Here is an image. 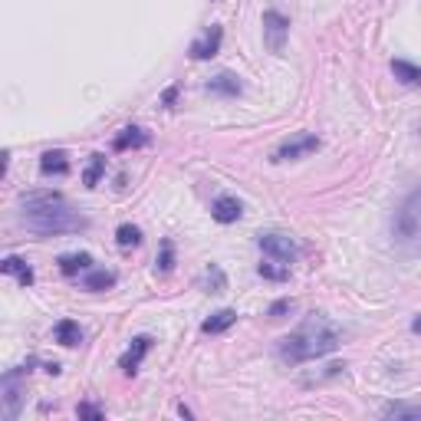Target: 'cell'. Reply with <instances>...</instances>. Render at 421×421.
<instances>
[{
  "mask_svg": "<svg viewBox=\"0 0 421 421\" xmlns=\"http://www.w3.org/2000/svg\"><path fill=\"white\" fill-rule=\"evenodd\" d=\"M116 244H119L122 250H129V247H138V244H142V230H138L136 224H122L119 230H116Z\"/></svg>",
  "mask_w": 421,
  "mask_h": 421,
  "instance_id": "cell-23",
  "label": "cell"
},
{
  "mask_svg": "<svg viewBox=\"0 0 421 421\" xmlns=\"http://www.w3.org/2000/svg\"><path fill=\"white\" fill-rule=\"evenodd\" d=\"M208 92H217V96H241L244 86H241V79L234 73H217V76H210L208 79V86H204Z\"/></svg>",
  "mask_w": 421,
  "mask_h": 421,
  "instance_id": "cell-11",
  "label": "cell"
},
{
  "mask_svg": "<svg viewBox=\"0 0 421 421\" xmlns=\"http://www.w3.org/2000/svg\"><path fill=\"white\" fill-rule=\"evenodd\" d=\"M411 332H421V316H415V319H411Z\"/></svg>",
  "mask_w": 421,
  "mask_h": 421,
  "instance_id": "cell-29",
  "label": "cell"
},
{
  "mask_svg": "<svg viewBox=\"0 0 421 421\" xmlns=\"http://www.w3.org/2000/svg\"><path fill=\"white\" fill-rule=\"evenodd\" d=\"M155 267H158V273H171V267H175V244L171 241H162V257L155 260Z\"/></svg>",
  "mask_w": 421,
  "mask_h": 421,
  "instance_id": "cell-25",
  "label": "cell"
},
{
  "mask_svg": "<svg viewBox=\"0 0 421 421\" xmlns=\"http://www.w3.org/2000/svg\"><path fill=\"white\" fill-rule=\"evenodd\" d=\"M102 175H105V155H92L89 168H86V175H83V184H86V188H96Z\"/></svg>",
  "mask_w": 421,
  "mask_h": 421,
  "instance_id": "cell-24",
  "label": "cell"
},
{
  "mask_svg": "<svg viewBox=\"0 0 421 421\" xmlns=\"http://www.w3.org/2000/svg\"><path fill=\"white\" fill-rule=\"evenodd\" d=\"M210 214H214V221L217 224H234V221H241V201L230 195H221L217 201H214V208H210Z\"/></svg>",
  "mask_w": 421,
  "mask_h": 421,
  "instance_id": "cell-10",
  "label": "cell"
},
{
  "mask_svg": "<svg viewBox=\"0 0 421 421\" xmlns=\"http://www.w3.org/2000/svg\"><path fill=\"white\" fill-rule=\"evenodd\" d=\"M83 286H86V290H109V286H116V273L89 270L86 277H83Z\"/></svg>",
  "mask_w": 421,
  "mask_h": 421,
  "instance_id": "cell-22",
  "label": "cell"
},
{
  "mask_svg": "<svg viewBox=\"0 0 421 421\" xmlns=\"http://www.w3.org/2000/svg\"><path fill=\"white\" fill-rule=\"evenodd\" d=\"M257 247H260L267 257L280 260V263H293V260L300 257L296 241H293L290 234H280V230H267V234H260V237H257Z\"/></svg>",
  "mask_w": 421,
  "mask_h": 421,
  "instance_id": "cell-4",
  "label": "cell"
},
{
  "mask_svg": "<svg viewBox=\"0 0 421 421\" xmlns=\"http://www.w3.org/2000/svg\"><path fill=\"white\" fill-rule=\"evenodd\" d=\"M391 73H395V79H402L405 86H421V66H415V63L395 60L391 63Z\"/></svg>",
  "mask_w": 421,
  "mask_h": 421,
  "instance_id": "cell-17",
  "label": "cell"
},
{
  "mask_svg": "<svg viewBox=\"0 0 421 421\" xmlns=\"http://www.w3.org/2000/svg\"><path fill=\"white\" fill-rule=\"evenodd\" d=\"M290 310H293V303H290V300H277L270 306V316H273V319H280V316L290 313Z\"/></svg>",
  "mask_w": 421,
  "mask_h": 421,
  "instance_id": "cell-27",
  "label": "cell"
},
{
  "mask_svg": "<svg viewBox=\"0 0 421 421\" xmlns=\"http://www.w3.org/2000/svg\"><path fill=\"white\" fill-rule=\"evenodd\" d=\"M149 349H151V336H136V339H132V346L125 349V356L119 359V369L125 372V376H136L138 365H142V359L149 356Z\"/></svg>",
  "mask_w": 421,
  "mask_h": 421,
  "instance_id": "cell-8",
  "label": "cell"
},
{
  "mask_svg": "<svg viewBox=\"0 0 421 421\" xmlns=\"http://www.w3.org/2000/svg\"><path fill=\"white\" fill-rule=\"evenodd\" d=\"M389 234L398 254L421 257V181L398 201L389 221Z\"/></svg>",
  "mask_w": 421,
  "mask_h": 421,
  "instance_id": "cell-3",
  "label": "cell"
},
{
  "mask_svg": "<svg viewBox=\"0 0 421 421\" xmlns=\"http://www.w3.org/2000/svg\"><path fill=\"white\" fill-rule=\"evenodd\" d=\"M89 263H92L89 254H66V257H60V270L66 273V277H76L79 270H89Z\"/></svg>",
  "mask_w": 421,
  "mask_h": 421,
  "instance_id": "cell-20",
  "label": "cell"
},
{
  "mask_svg": "<svg viewBox=\"0 0 421 421\" xmlns=\"http://www.w3.org/2000/svg\"><path fill=\"white\" fill-rule=\"evenodd\" d=\"M201 286H204L208 293H224V290H227V277H224V270H221L217 263H210L208 270L201 273Z\"/></svg>",
  "mask_w": 421,
  "mask_h": 421,
  "instance_id": "cell-18",
  "label": "cell"
},
{
  "mask_svg": "<svg viewBox=\"0 0 421 421\" xmlns=\"http://www.w3.org/2000/svg\"><path fill=\"white\" fill-rule=\"evenodd\" d=\"M20 378H23V369H14V372H7L3 376V382H0V402H3V408H0V415L7 421H14L17 415H20V405H23V395H27V389L20 385Z\"/></svg>",
  "mask_w": 421,
  "mask_h": 421,
  "instance_id": "cell-5",
  "label": "cell"
},
{
  "mask_svg": "<svg viewBox=\"0 0 421 421\" xmlns=\"http://www.w3.org/2000/svg\"><path fill=\"white\" fill-rule=\"evenodd\" d=\"M142 145H149V136L138 129V125H129V129H122V136L116 138V151H125V149H142Z\"/></svg>",
  "mask_w": 421,
  "mask_h": 421,
  "instance_id": "cell-15",
  "label": "cell"
},
{
  "mask_svg": "<svg viewBox=\"0 0 421 421\" xmlns=\"http://www.w3.org/2000/svg\"><path fill=\"white\" fill-rule=\"evenodd\" d=\"M343 343V330L330 323L326 316H306L296 330L283 336L277 343V356L286 362V365H300V362L319 359V356H330L332 349H339Z\"/></svg>",
  "mask_w": 421,
  "mask_h": 421,
  "instance_id": "cell-2",
  "label": "cell"
},
{
  "mask_svg": "<svg viewBox=\"0 0 421 421\" xmlns=\"http://www.w3.org/2000/svg\"><path fill=\"white\" fill-rule=\"evenodd\" d=\"M76 415H79V418H102V411L96 405H89V402H83V405L76 408Z\"/></svg>",
  "mask_w": 421,
  "mask_h": 421,
  "instance_id": "cell-26",
  "label": "cell"
},
{
  "mask_svg": "<svg viewBox=\"0 0 421 421\" xmlns=\"http://www.w3.org/2000/svg\"><path fill=\"white\" fill-rule=\"evenodd\" d=\"M290 40V20L280 10H263V43L270 53H283Z\"/></svg>",
  "mask_w": 421,
  "mask_h": 421,
  "instance_id": "cell-6",
  "label": "cell"
},
{
  "mask_svg": "<svg viewBox=\"0 0 421 421\" xmlns=\"http://www.w3.org/2000/svg\"><path fill=\"white\" fill-rule=\"evenodd\" d=\"M382 418H405V421H421V405H408V402H391L382 408Z\"/></svg>",
  "mask_w": 421,
  "mask_h": 421,
  "instance_id": "cell-16",
  "label": "cell"
},
{
  "mask_svg": "<svg viewBox=\"0 0 421 421\" xmlns=\"http://www.w3.org/2000/svg\"><path fill=\"white\" fill-rule=\"evenodd\" d=\"M257 273L263 277V280H273V283H283L286 277H290V263H280V260H267V263H260L257 267Z\"/></svg>",
  "mask_w": 421,
  "mask_h": 421,
  "instance_id": "cell-19",
  "label": "cell"
},
{
  "mask_svg": "<svg viewBox=\"0 0 421 421\" xmlns=\"http://www.w3.org/2000/svg\"><path fill=\"white\" fill-rule=\"evenodd\" d=\"M0 270H3V273H17V280H20L23 286H30V283H33V270L27 267V263H23V260H20V257H7Z\"/></svg>",
  "mask_w": 421,
  "mask_h": 421,
  "instance_id": "cell-21",
  "label": "cell"
},
{
  "mask_svg": "<svg viewBox=\"0 0 421 421\" xmlns=\"http://www.w3.org/2000/svg\"><path fill=\"white\" fill-rule=\"evenodd\" d=\"M40 171L43 175H66L69 171V158H66V151H43V158H40Z\"/></svg>",
  "mask_w": 421,
  "mask_h": 421,
  "instance_id": "cell-14",
  "label": "cell"
},
{
  "mask_svg": "<svg viewBox=\"0 0 421 421\" xmlns=\"http://www.w3.org/2000/svg\"><path fill=\"white\" fill-rule=\"evenodd\" d=\"M20 221L27 230L33 234H73V230H83L89 224L79 210L66 201L63 195L56 191H33L20 201Z\"/></svg>",
  "mask_w": 421,
  "mask_h": 421,
  "instance_id": "cell-1",
  "label": "cell"
},
{
  "mask_svg": "<svg viewBox=\"0 0 421 421\" xmlns=\"http://www.w3.org/2000/svg\"><path fill=\"white\" fill-rule=\"evenodd\" d=\"M175 96H178V89H175V86H171V89H168L165 96H162V99H165V105H171V102H175Z\"/></svg>",
  "mask_w": 421,
  "mask_h": 421,
  "instance_id": "cell-28",
  "label": "cell"
},
{
  "mask_svg": "<svg viewBox=\"0 0 421 421\" xmlns=\"http://www.w3.org/2000/svg\"><path fill=\"white\" fill-rule=\"evenodd\" d=\"M53 339L60 346H79L83 343V330H79V323H73V319H60L53 326Z\"/></svg>",
  "mask_w": 421,
  "mask_h": 421,
  "instance_id": "cell-12",
  "label": "cell"
},
{
  "mask_svg": "<svg viewBox=\"0 0 421 421\" xmlns=\"http://www.w3.org/2000/svg\"><path fill=\"white\" fill-rule=\"evenodd\" d=\"M234 323H237V313H234V310H217V313L210 316V319H204V323H201V332H208V336H217V332L230 330Z\"/></svg>",
  "mask_w": 421,
  "mask_h": 421,
  "instance_id": "cell-13",
  "label": "cell"
},
{
  "mask_svg": "<svg viewBox=\"0 0 421 421\" xmlns=\"http://www.w3.org/2000/svg\"><path fill=\"white\" fill-rule=\"evenodd\" d=\"M221 40H224V30H221V27H210L197 43H191V56H195V60H210V56H217Z\"/></svg>",
  "mask_w": 421,
  "mask_h": 421,
  "instance_id": "cell-9",
  "label": "cell"
},
{
  "mask_svg": "<svg viewBox=\"0 0 421 421\" xmlns=\"http://www.w3.org/2000/svg\"><path fill=\"white\" fill-rule=\"evenodd\" d=\"M319 138L310 136V132H300V136L286 138L280 149L273 151V162H296V158H306V155H313V151H319Z\"/></svg>",
  "mask_w": 421,
  "mask_h": 421,
  "instance_id": "cell-7",
  "label": "cell"
}]
</instances>
